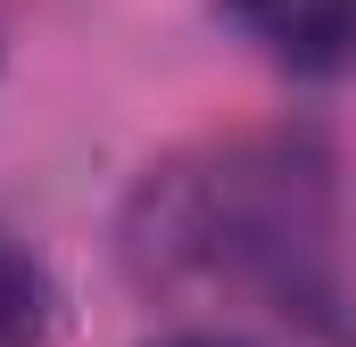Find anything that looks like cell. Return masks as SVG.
Here are the masks:
<instances>
[{
	"mask_svg": "<svg viewBox=\"0 0 356 347\" xmlns=\"http://www.w3.org/2000/svg\"><path fill=\"white\" fill-rule=\"evenodd\" d=\"M166 347H241V339H207V331H191V339H166Z\"/></svg>",
	"mask_w": 356,
	"mask_h": 347,
	"instance_id": "cell-4",
	"label": "cell"
},
{
	"mask_svg": "<svg viewBox=\"0 0 356 347\" xmlns=\"http://www.w3.org/2000/svg\"><path fill=\"white\" fill-rule=\"evenodd\" d=\"M50 323H58V289H50L42 257L17 232H0V347H42Z\"/></svg>",
	"mask_w": 356,
	"mask_h": 347,
	"instance_id": "cell-3",
	"label": "cell"
},
{
	"mask_svg": "<svg viewBox=\"0 0 356 347\" xmlns=\"http://www.w3.org/2000/svg\"><path fill=\"white\" fill-rule=\"evenodd\" d=\"M216 8L290 75H348L356 67V0H216Z\"/></svg>",
	"mask_w": 356,
	"mask_h": 347,
	"instance_id": "cell-2",
	"label": "cell"
},
{
	"mask_svg": "<svg viewBox=\"0 0 356 347\" xmlns=\"http://www.w3.org/2000/svg\"><path fill=\"white\" fill-rule=\"evenodd\" d=\"M124 264L149 289H241L282 323L340 331L332 158L315 133H249L149 166L124 215Z\"/></svg>",
	"mask_w": 356,
	"mask_h": 347,
	"instance_id": "cell-1",
	"label": "cell"
}]
</instances>
